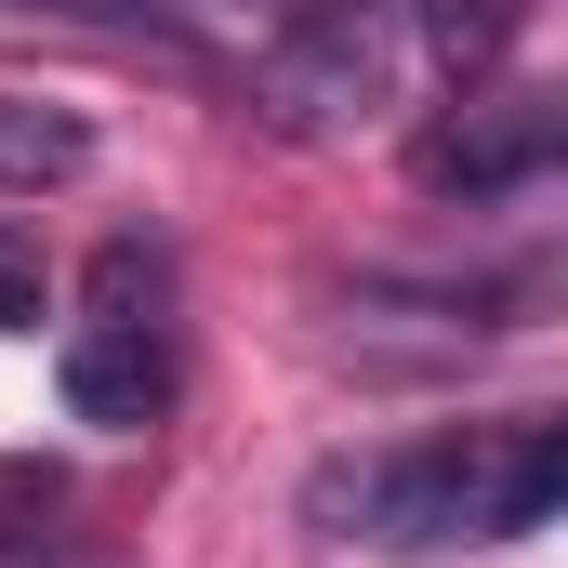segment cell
Returning a JSON list of instances; mask_svg holds the SVG:
<instances>
[{
  "label": "cell",
  "instance_id": "4",
  "mask_svg": "<svg viewBox=\"0 0 568 568\" xmlns=\"http://www.w3.org/2000/svg\"><path fill=\"white\" fill-rule=\"evenodd\" d=\"M556 159V106L542 93H489V106H463V120H436L410 145V172H424L436 199H503V185H529Z\"/></svg>",
  "mask_w": 568,
  "mask_h": 568
},
{
  "label": "cell",
  "instance_id": "5",
  "mask_svg": "<svg viewBox=\"0 0 568 568\" xmlns=\"http://www.w3.org/2000/svg\"><path fill=\"white\" fill-rule=\"evenodd\" d=\"M93 172V120L80 106H27V93H0V185H80Z\"/></svg>",
  "mask_w": 568,
  "mask_h": 568
},
{
  "label": "cell",
  "instance_id": "3",
  "mask_svg": "<svg viewBox=\"0 0 568 568\" xmlns=\"http://www.w3.org/2000/svg\"><path fill=\"white\" fill-rule=\"evenodd\" d=\"M172 410V331H159V278H145V252L120 239L106 265H93V304H80V331H67V424L93 436H133Z\"/></svg>",
  "mask_w": 568,
  "mask_h": 568
},
{
  "label": "cell",
  "instance_id": "2",
  "mask_svg": "<svg viewBox=\"0 0 568 568\" xmlns=\"http://www.w3.org/2000/svg\"><path fill=\"white\" fill-rule=\"evenodd\" d=\"M436 27L424 0H291L278 53H265V106L291 133H371L384 106H410Z\"/></svg>",
  "mask_w": 568,
  "mask_h": 568
},
{
  "label": "cell",
  "instance_id": "6",
  "mask_svg": "<svg viewBox=\"0 0 568 568\" xmlns=\"http://www.w3.org/2000/svg\"><path fill=\"white\" fill-rule=\"evenodd\" d=\"M0 317H40V265L27 252H0Z\"/></svg>",
  "mask_w": 568,
  "mask_h": 568
},
{
  "label": "cell",
  "instance_id": "1",
  "mask_svg": "<svg viewBox=\"0 0 568 568\" xmlns=\"http://www.w3.org/2000/svg\"><path fill=\"white\" fill-rule=\"evenodd\" d=\"M568 489L556 424H489V436H424V449H371L357 476H317V516L371 529V542H516L542 529Z\"/></svg>",
  "mask_w": 568,
  "mask_h": 568
},
{
  "label": "cell",
  "instance_id": "7",
  "mask_svg": "<svg viewBox=\"0 0 568 568\" xmlns=\"http://www.w3.org/2000/svg\"><path fill=\"white\" fill-rule=\"evenodd\" d=\"M0 568H80V556H0Z\"/></svg>",
  "mask_w": 568,
  "mask_h": 568
}]
</instances>
